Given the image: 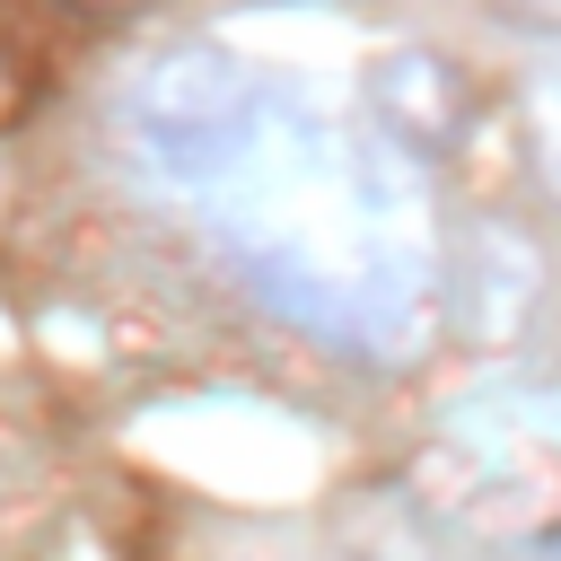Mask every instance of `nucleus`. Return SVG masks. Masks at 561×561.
<instances>
[{"instance_id":"f257e3e1","label":"nucleus","mask_w":561,"mask_h":561,"mask_svg":"<svg viewBox=\"0 0 561 561\" xmlns=\"http://www.w3.org/2000/svg\"><path fill=\"white\" fill-rule=\"evenodd\" d=\"M131 158L202 210L219 254L324 351L403 359L438 307V237L394 149L351 131L298 79L167 44L114 105Z\"/></svg>"},{"instance_id":"f03ea898","label":"nucleus","mask_w":561,"mask_h":561,"mask_svg":"<svg viewBox=\"0 0 561 561\" xmlns=\"http://www.w3.org/2000/svg\"><path fill=\"white\" fill-rule=\"evenodd\" d=\"M465 526L500 535V543H552L561 535V438L517 430L508 412H456L447 430V491H438Z\"/></svg>"}]
</instances>
